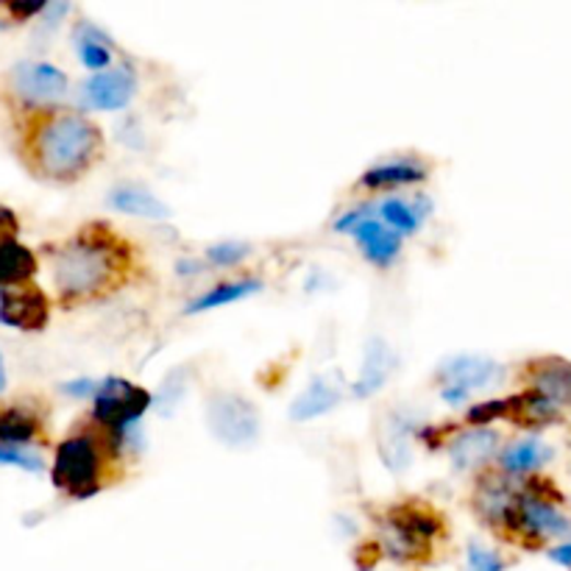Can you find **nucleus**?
Masks as SVG:
<instances>
[{
    "instance_id": "20",
    "label": "nucleus",
    "mask_w": 571,
    "mask_h": 571,
    "mask_svg": "<svg viewBox=\"0 0 571 571\" xmlns=\"http://www.w3.org/2000/svg\"><path fill=\"white\" fill-rule=\"evenodd\" d=\"M426 168L413 162V159H399V162H385L365 171L359 184L368 190H385V187H404V184L424 182Z\"/></svg>"
},
{
    "instance_id": "9",
    "label": "nucleus",
    "mask_w": 571,
    "mask_h": 571,
    "mask_svg": "<svg viewBox=\"0 0 571 571\" xmlns=\"http://www.w3.org/2000/svg\"><path fill=\"white\" fill-rule=\"evenodd\" d=\"M18 218L0 204V285H20L37 274V260L18 243Z\"/></svg>"
},
{
    "instance_id": "3",
    "label": "nucleus",
    "mask_w": 571,
    "mask_h": 571,
    "mask_svg": "<svg viewBox=\"0 0 571 571\" xmlns=\"http://www.w3.org/2000/svg\"><path fill=\"white\" fill-rule=\"evenodd\" d=\"M444 533V522L438 513L424 502H401L393 505L382 524V547L393 560H426L432 552V541Z\"/></svg>"
},
{
    "instance_id": "29",
    "label": "nucleus",
    "mask_w": 571,
    "mask_h": 571,
    "mask_svg": "<svg viewBox=\"0 0 571 571\" xmlns=\"http://www.w3.org/2000/svg\"><path fill=\"white\" fill-rule=\"evenodd\" d=\"M507 415V399H493V401H482V404H475L468 410V424H475L477 430H482L486 424L496 419H505Z\"/></svg>"
},
{
    "instance_id": "8",
    "label": "nucleus",
    "mask_w": 571,
    "mask_h": 571,
    "mask_svg": "<svg viewBox=\"0 0 571 571\" xmlns=\"http://www.w3.org/2000/svg\"><path fill=\"white\" fill-rule=\"evenodd\" d=\"M12 87L28 104H54L67 92V76L48 61H20L12 70Z\"/></svg>"
},
{
    "instance_id": "15",
    "label": "nucleus",
    "mask_w": 571,
    "mask_h": 571,
    "mask_svg": "<svg viewBox=\"0 0 571 571\" xmlns=\"http://www.w3.org/2000/svg\"><path fill=\"white\" fill-rule=\"evenodd\" d=\"M343 393L338 388V382L329 377H316L307 390L296 396V401L290 404V419L293 421H312L327 415L329 410H334L341 404Z\"/></svg>"
},
{
    "instance_id": "12",
    "label": "nucleus",
    "mask_w": 571,
    "mask_h": 571,
    "mask_svg": "<svg viewBox=\"0 0 571 571\" xmlns=\"http://www.w3.org/2000/svg\"><path fill=\"white\" fill-rule=\"evenodd\" d=\"M0 323L23 329V332H39L48 323V298L37 287H20L12 293L3 290Z\"/></svg>"
},
{
    "instance_id": "22",
    "label": "nucleus",
    "mask_w": 571,
    "mask_h": 571,
    "mask_svg": "<svg viewBox=\"0 0 571 571\" xmlns=\"http://www.w3.org/2000/svg\"><path fill=\"white\" fill-rule=\"evenodd\" d=\"M260 290H262V282H256V279L226 282V285L213 287V290H207V293H204V296L195 298L193 305H190L184 312H190V316H195V312L215 310V307L231 305V301H240V298H249V296H254V293H260Z\"/></svg>"
},
{
    "instance_id": "10",
    "label": "nucleus",
    "mask_w": 571,
    "mask_h": 571,
    "mask_svg": "<svg viewBox=\"0 0 571 571\" xmlns=\"http://www.w3.org/2000/svg\"><path fill=\"white\" fill-rule=\"evenodd\" d=\"M415 419L404 410H390L379 421V455L390 471H404L413 460Z\"/></svg>"
},
{
    "instance_id": "5",
    "label": "nucleus",
    "mask_w": 571,
    "mask_h": 571,
    "mask_svg": "<svg viewBox=\"0 0 571 571\" xmlns=\"http://www.w3.org/2000/svg\"><path fill=\"white\" fill-rule=\"evenodd\" d=\"M148 408H151V393L146 388L128 382V379L110 377L95 390L92 419L112 432V444H115V449H121L123 435L134 426H140Z\"/></svg>"
},
{
    "instance_id": "23",
    "label": "nucleus",
    "mask_w": 571,
    "mask_h": 571,
    "mask_svg": "<svg viewBox=\"0 0 571 571\" xmlns=\"http://www.w3.org/2000/svg\"><path fill=\"white\" fill-rule=\"evenodd\" d=\"M39 419L23 408H12L0 413V444L25 446L37 438Z\"/></svg>"
},
{
    "instance_id": "1",
    "label": "nucleus",
    "mask_w": 571,
    "mask_h": 571,
    "mask_svg": "<svg viewBox=\"0 0 571 571\" xmlns=\"http://www.w3.org/2000/svg\"><path fill=\"white\" fill-rule=\"evenodd\" d=\"M128 265H132L128 245L121 243L106 226L92 224L81 229L56 256V290L65 301H90L106 296L123 285Z\"/></svg>"
},
{
    "instance_id": "33",
    "label": "nucleus",
    "mask_w": 571,
    "mask_h": 571,
    "mask_svg": "<svg viewBox=\"0 0 571 571\" xmlns=\"http://www.w3.org/2000/svg\"><path fill=\"white\" fill-rule=\"evenodd\" d=\"M7 388V372H3V359H0V393Z\"/></svg>"
},
{
    "instance_id": "11",
    "label": "nucleus",
    "mask_w": 571,
    "mask_h": 571,
    "mask_svg": "<svg viewBox=\"0 0 571 571\" xmlns=\"http://www.w3.org/2000/svg\"><path fill=\"white\" fill-rule=\"evenodd\" d=\"M137 90V79L128 67H110L104 73H95L84 84V104L90 110L101 112H117L126 110L128 101L134 98Z\"/></svg>"
},
{
    "instance_id": "2",
    "label": "nucleus",
    "mask_w": 571,
    "mask_h": 571,
    "mask_svg": "<svg viewBox=\"0 0 571 571\" xmlns=\"http://www.w3.org/2000/svg\"><path fill=\"white\" fill-rule=\"evenodd\" d=\"M101 153V132L76 112H48L28 134L34 171L50 182H76Z\"/></svg>"
},
{
    "instance_id": "16",
    "label": "nucleus",
    "mask_w": 571,
    "mask_h": 571,
    "mask_svg": "<svg viewBox=\"0 0 571 571\" xmlns=\"http://www.w3.org/2000/svg\"><path fill=\"white\" fill-rule=\"evenodd\" d=\"M529 379H533L538 393L547 396L555 404H571V365L558 357L535 359L527 368Z\"/></svg>"
},
{
    "instance_id": "34",
    "label": "nucleus",
    "mask_w": 571,
    "mask_h": 571,
    "mask_svg": "<svg viewBox=\"0 0 571 571\" xmlns=\"http://www.w3.org/2000/svg\"><path fill=\"white\" fill-rule=\"evenodd\" d=\"M0 307H3V290H0Z\"/></svg>"
},
{
    "instance_id": "6",
    "label": "nucleus",
    "mask_w": 571,
    "mask_h": 571,
    "mask_svg": "<svg viewBox=\"0 0 571 571\" xmlns=\"http://www.w3.org/2000/svg\"><path fill=\"white\" fill-rule=\"evenodd\" d=\"M207 426L220 444L240 449L260 438L262 419L254 401L231 390H215L207 396Z\"/></svg>"
},
{
    "instance_id": "32",
    "label": "nucleus",
    "mask_w": 571,
    "mask_h": 571,
    "mask_svg": "<svg viewBox=\"0 0 571 571\" xmlns=\"http://www.w3.org/2000/svg\"><path fill=\"white\" fill-rule=\"evenodd\" d=\"M549 558L555 560V563H563V566H571V544H566V547H558L549 552Z\"/></svg>"
},
{
    "instance_id": "7",
    "label": "nucleus",
    "mask_w": 571,
    "mask_h": 571,
    "mask_svg": "<svg viewBox=\"0 0 571 571\" xmlns=\"http://www.w3.org/2000/svg\"><path fill=\"white\" fill-rule=\"evenodd\" d=\"M438 377L444 379L441 396H444L449 404H460V401L468 399L471 390H480L499 382L502 368H499L493 359L486 357H452L441 365Z\"/></svg>"
},
{
    "instance_id": "28",
    "label": "nucleus",
    "mask_w": 571,
    "mask_h": 571,
    "mask_svg": "<svg viewBox=\"0 0 571 571\" xmlns=\"http://www.w3.org/2000/svg\"><path fill=\"white\" fill-rule=\"evenodd\" d=\"M468 569L466 571H505L507 563L502 558H499L496 552H491L488 547H482V544L471 541L468 544Z\"/></svg>"
},
{
    "instance_id": "17",
    "label": "nucleus",
    "mask_w": 571,
    "mask_h": 571,
    "mask_svg": "<svg viewBox=\"0 0 571 571\" xmlns=\"http://www.w3.org/2000/svg\"><path fill=\"white\" fill-rule=\"evenodd\" d=\"M110 207L123 215H134V218L146 220H164L171 218V209L164 207L162 201L153 193H148L140 184H121L110 193Z\"/></svg>"
},
{
    "instance_id": "26",
    "label": "nucleus",
    "mask_w": 571,
    "mask_h": 571,
    "mask_svg": "<svg viewBox=\"0 0 571 571\" xmlns=\"http://www.w3.org/2000/svg\"><path fill=\"white\" fill-rule=\"evenodd\" d=\"M379 215H382L385 226H388L390 231H396V235H413V231H419L421 226V218L415 215L413 204H408L404 198H388L379 204Z\"/></svg>"
},
{
    "instance_id": "4",
    "label": "nucleus",
    "mask_w": 571,
    "mask_h": 571,
    "mask_svg": "<svg viewBox=\"0 0 571 571\" xmlns=\"http://www.w3.org/2000/svg\"><path fill=\"white\" fill-rule=\"evenodd\" d=\"M101 475H104V455L101 444L90 432H79L67 438L56 452L54 486L70 493L73 499H90L101 491Z\"/></svg>"
},
{
    "instance_id": "18",
    "label": "nucleus",
    "mask_w": 571,
    "mask_h": 571,
    "mask_svg": "<svg viewBox=\"0 0 571 571\" xmlns=\"http://www.w3.org/2000/svg\"><path fill=\"white\" fill-rule=\"evenodd\" d=\"M496 444H499V435L493 430H486V426H482V430L462 432L460 438H455V444L449 446L452 466H455L457 471L482 466V462L496 452Z\"/></svg>"
},
{
    "instance_id": "21",
    "label": "nucleus",
    "mask_w": 571,
    "mask_h": 571,
    "mask_svg": "<svg viewBox=\"0 0 571 571\" xmlns=\"http://www.w3.org/2000/svg\"><path fill=\"white\" fill-rule=\"evenodd\" d=\"M73 45L76 54H79L81 65L95 70V73H104L112 65V48L110 37L104 31H98L92 23H79L73 31Z\"/></svg>"
},
{
    "instance_id": "14",
    "label": "nucleus",
    "mask_w": 571,
    "mask_h": 571,
    "mask_svg": "<svg viewBox=\"0 0 571 571\" xmlns=\"http://www.w3.org/2000/svg\"><path fill=\"white\" fill-rule=\"evenodd\" d=\"M352 235L357 238L359 249H363V254L368 256L374 265L388 267L390 262L399 256L401 238L396 235V231H390L385 224H379V220L374 218L359 220V224L352 229Z\"/></svg>"
},
{
    "instance_id": "19",
    "label": "nucleus",
    "mask_w": 571,
    "mask_h": 571,
    "mask_svg": "<svg viewBox=\"0 0 571 571\" xmlns=\"http://www.w3.org/2000/svg\"><path fill=\"white\" fill-rule=\"evenodd\" d=\"M505 419H513L518 426H547L558 421V404L538 390H524L507 399Z\"/></svg>"
},
{
    "instance_id": "31",
    "label": "nucleus",
    "mask_w": 571,
    "mask_h": 571,
    "mask_svg": "<svg viewBox=\"0 0 571 571\" xmlns=\"http://www.w3.org/2000/svg\"><path fill=\"white\" fill-rule=\"evenodd\" d=\"M61 390L70 396H76V399H84V396H95V382L92 379H73V382L61 385Z\"/></svg>"
},
{
    "instance_id": "27",
    "label": "nucleus",
    "mask_w": 571,
    "mask_h": 571,
    "mask_svg": "<svg viewBox=\"0 0 571 571\" xmlns=\"http://www.w3.org/2000/svg\"><path fill=\"white\" fill-rule=\"evenodd\" d=\"M0 462H3V466H18L23 468V471H31V475H37V471L45 468L43 457H39L37 452L28 449V446L12 444H0Z\"/></svg>"
},
{
    "instance_id": "30",
    "label": "nucleus",
    "mask_w": 571,
    "mask_h": 571,
    "mask_svg": "<svg viewBox=\"0 0 571 571\" xmlns=\"http://www.w3.org/2000/svg\"><path fill=\"white\" fill-rule=\"evenodd\" d=\"M249 254L251 249L243 243H218V245H209L207 260L213 262V265L229 267V265H238V262L245 260Z\"/></svg>"
},
{
    "instance_id": "13",
    "label": "nucleus",
    "mask_w": 571,
    "mask_h": 571,
    "mask_svg": "<svg viewBox=\"0 0 571 571\" xmlns=\"http://www.w3.org/2000/svg\"><path fill=\"white\" fill-rule=\"evenodd\" d=\"M396 365H399V359H396V352L388 343L379 341V338L368 341L363 368H359V377L352 388L354 396H357V399H368V396L379 393V390L388 385L390 374L396 372Z\"/></svg>"
},
{
    "instance_id": "25",
    "label": "nucleus",
    "mask_w": 571,
    "mask_h": 571,
    "mask_svg": "<svg viewBox=\"0 0 571 571\" xmlns=\"http://www.w3.org/2000/svg\"><path fill=\"white\" fill-rule=\"evenodd\" d=\"M187 377H190L187 365H179V368H173V372L164 377L162 388L157 390V396H151V408L157 410L159 415H173V410L182 404L190 385Z\"/></svg>"
},
{
    "instance_id": "24",
    "label": "nucleus",
    "mask_w": 571,
    "mask_h": 571,
    "mask_svg": "<svg viewBox=\"0 0 571 571\" xmlns=\"http://www.w3.org/2000/svg\"><path fill=\"white\" fill-rule=\"evenodd\" d=\"M552 457V452L541 444V441H522V444H513L511 449H505L502 455V466H505L507 475H524V471H533V468L544 466V462Z\"/></svg>"
}]
</instances>
